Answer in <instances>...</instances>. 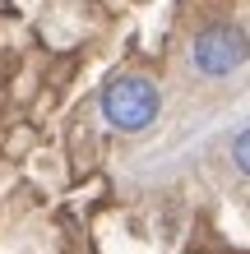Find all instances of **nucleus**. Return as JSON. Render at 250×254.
I'll list each match as a JSON object with an SVG mask.
<instances>
[{
    "label": "nucleus",
    "instance_id": "nucleus-1",
    "mask_svg": "<svg viewBox=\"0 0 250 254\" xmlns=\"http://www.w3.org/2000/svg\"><path fill=\"white\" fill-rule=\"evenodd\" d=\"M163 111V93L149 74H116V79L102 88V121L121 134H139L158 121Z\"/></svg>",
    "mask_w": 250,
    "mask_h": 254
},
{
    "label": "nucleus",
    "instance_id": "nucleus-2",
    "mask_svg": "<svg viewBox=\"0 0 250 254\" xmlns=\"http://www.w3.org/2000/svg\"><path fill=\"white\" fill-rule=\"evenodd\" d=\"M190 61H195L199 74L209 79H227L246 65V33L237 23H213V28H199L195 42H190Z\"/></svg>",
    "mask_w": 250,
    "mask_h": 254
},
{
    "label": "nucleus",
    "instance_id": "nucleus-3",
    "mask_svg": "<svg viewBox=\"0 0 250 254\" xmlns=\"http://www.w3.org/2000/svg\"><path fill=\"white\" fill-rule=\"evenodd\" d=\"M246 143H250V129L241 125L237 134H232V162H237V171H241V176L250 171V162H246Z\"/></svg>",
    "mask_w": 250,
    "mask_h": 254
}]
</instances>
